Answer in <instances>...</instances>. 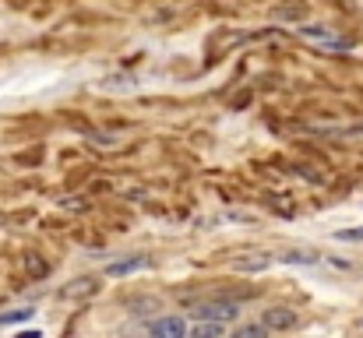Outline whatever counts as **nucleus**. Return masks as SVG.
I'll return each mask as SVG.
<instances>
[{
  "mask_svg": "<svg viewBox=\"0 0 363 338\" xmlns=\"http://www.w3.org/2000/svg\"><path fill=\"white\" fill-rule=\"evenodd\" d=\"M296 310H289V306H271V310H265V328L271 331H289L296 328Z\"/></svg>",
  "mask_w": 363,
  "mask_h": 338,
  "instance_id": "2",
  "label": "nucleus"
},
{
  "mask_svg": "<svg viewBox=\"0 0 363 338\" xmlns=\"http://www.w3.org/2000/svg\"><path fill=\"white\" fill-rule=\"evenodd\" d=\"M141 268H148V257H131V261H113V264H106V275H110V279H120V275H131V271H141Z\"/></svg>",
  "mask_w": 363,
  "mask_h": 338,
  "instance_id": "7",
  "label": "nucleus"
},
{
  "mask_svg": "<svg viewBox=\"0 0 363 338\" xmlns=\"http://www.w3.org/2000/svg\"><path fill=\"white\" fill-rule=\"evenodd\" d=\"M339 240H346V243H356V240H363V226H360V229H342V233H339Z\"/></svg>",
  "mask_w": 363,
  "mask_h": 338,
  "instance_id": "12",
  "label": "nucleus"
},
{
  "mask_svg": "<svg viewBox=\"0 0 363 338\" xmlns=\"http://www.w3.org/2000/svg\"><path fill=\"white\" fill-rule=\"evenodd\" d=\"M36 310H11V314H0V328H8V324H21V321H28Z\"/></svg>",
  "mask_w": 363,
  "mask_h": 338,
  "instance_id": "10",
  "label": "nucleus"
},
{
  "mask_svg": "<svg viewBox=\"0 0 363 338\" xmlns=\"http://www.w3.org/2000/svg\"><path fill=\"white\" fill-rule=\"evenodd\" d=\"M268 264H271V257L261 254V251L244 254V257H233V268H236V271H261V268H268Z\"/></svg>",
  "mask_w": 363,
  "mask_h": 338,
  "instance_id": "6",
  "label": "nucleus"
},
{
  "mask_svg": "<svg viewBox=\"0 0 363 338\" xmlns=\"http://www.w3.org/2000/svg\"><path fill=\"white\" fill-rule=\"evenodd\" d=\"M99 293V282L96 279H74L71 286L60 289V296L64 299H88V296H96Z\"/></svg>",
  "mask_w": 363,
  "mask_h": 338,
  "instance_id": "4",
  "label": "nucleus"
},
{
  "mask_svg": "<svg viewBox=\"0 0 363 338\" xmlns=\"http://www.w3.org/2000/svg\"><path fill=\"white\" fill-rule=\"evenodd\" d=\"M191 317L198 321H236L240 317V303L236 299H205V303H194L191 306Z\"/></svg>",
  "mask_w": 363,
  "mask_h": 338,
  "instance_id": "1",
  "label": "nucleus"
},
{
  "mask_svg": "<svg viewBox=\"0 0 363 338\" xmlns=\"http://www.w3.org/2000/svg\"><path fill=\"white\" fill-rule=\"evenodd\" d=\"M222 328H226L222 321H201V324L194 328V335H198V338H211V335H222Z\"/></svg>",
  "mask_w": 363,
  "mask_h": 338,
  "instance_id": "9",
  "label": "nucleus"
},
{
  "mask_svg": "<svg viewBox=\"0 0 363 338\" xmlns=\"http://www.w3.org/2000/svg\"><path fill=\"white\" fill-rule=\"evenodd\" d=\"M282 261H289V264H296V261H304V264H314L318 257H314V254H282Z\"/></svg>",
  "mask_w": 363,
  "mask_h": 338,
  "instance_id": "11",
  "label": "nucleus"
},
{
  "mask_svg": "<svg viewBox=\"0 0 363 338\" xmlns=\"http://www.w3.org/2000/svg\"><path fill=\"white\" fill-rule=\"evenodd\" d=\"M127 310L138 314V317H148V314H159L163 303H159L156 296H131V299H127Z\"/></svg>",
  "mask_w": 363,
  "mask_h": 338,
  "instance_id": "5",
  "label": "nucleus"
},
{
  "mask_svg": "<svg viewBox=\"0 0 363 338\" xmlns=\"http://www.w3.org/2000/svg\"><path fill=\"white\" fill-rule=\"evenodd\" d=\"M244 335H265V324H261V328H254V324H244V328H240V338H244Z\"/></svg>",
  "mask_w": 363,
  "mask_h": 338,
  "instance_id": "13",
  "label": "nucleus"
},
{
  "mask_svg": "<svg viewBox=\"0 0 363 338\" xmlns=\"http://www.w3.org/2000/svg\"><path fill=\"white\" fill-rule=\"evenodd\" d=\"M148 331H152L156 338H184L187 335V324L180 321V317H159L148 324Z\"/></svg>",
  "mask_w": 363,
  "mask_h": 338,
  "instance_id": "3",
  "label": "nucleus"
},
{
  "mask_svg": "<svg viewBox=\"0 0 363 338\" xmlns=\"http://www.w3.org/2000/svg\"><path fill=\"white\" fill-rule=\"evenodd\" d=\"M25 271L32 275V279H46V275H50V261L43 254H36V251H28L25 254Z\"/></svg>",
  "mask_w": 363,
  "mask_h": 338,
  "instance_id": "8",
  "label": "nucleus"
}]
</instances>
